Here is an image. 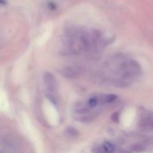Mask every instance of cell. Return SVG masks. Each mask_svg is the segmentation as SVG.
Listing matches in <instances>:
<instances>
[{
  "mask_svg": "<svg viewBox=\"0 0 153 153\" xmlns=\"http://www.w3.org/2000/svg\"><path fill=\"white\" fill-rule=\"evenodd\" d=\"M43 82L46 89L49 93H55L58 89V82L52 73L46 72L43 75Z\"/></svg>",
  "mask_w": 153,
  "mask_h": 153,
  "instance_id": "1",
  "label": "cell"
},
{
  "mask_svg": "<svg viewBox=\"0 0 153 153\" xmlns=\"http://www.w3.org/2000/svg\"><path fill=\"white\" fill-rule=\"evenodd\" d=\"M81 70L78 67H67L63 70V76L68 79H74L80 74Z\"/></svg>",
  "mask_w": 153,
  "mask_h": 153,
  "instance_id": "2",
  "label": "cell"
},
{
  "mask_svg": "<svg viewBox=\"0 0 153 153\" xmlns=\"http://www.w3.org/2000/svg\"><path fill=\"white\" fill-rule=\"evenodd\" d=\"M140 126L146 131H153V114H148L142 119Z\"/></svg>",
  "mask_w": 153,
  "mask_h": 153,
  "instance_id": "3",
  "label": "cell"
},
{
  "mask_svg": "<svg viewBox=\"0 0 153 153\" xmlns=\"http://www.w3.org/2000/svg\"><path fill=\"white\" fill-rule=\"evenodd\" d=\"M102 149L106 153H114L115 152V146L113 143L108 141H105L102 144Z\"/></svg>",
  "mask_w": 153,
  "mask_h": 153,
  "instance_id": "4",
  "label": "cell"
},
{
  "mask_svg": "<svg viewBox=\"0 0 153 153\" xmlns=\"http://www.w3.org/2000/svg\"><path fill=\"white\" fill-rule=\"evenodd\" d=\"M116 99L117 97L114 94H108V95L104 96V97L102 98V102L103 103L112 102L114 101Z\"/></svg>",
  "mask_w": 153,
  "mask_h": 153,
  "instance_id": "5",
  "label": "cell"
},
{
  "mask_svg": "<svg viewBox=\"0 0 153 153\" xmlns=\"http://www.w3.org/2000/svg\"><path fill=\"white\" fill-rule=\"evenodd\" d=\"M99 101H100V100H99V99L97 98V97H91V98H90L89 100H88V105L91 108L97 107V105H98Z\"/></svg>",
  "mask_w": 153,
  "mask_h": 153,
  "instance_id": "6",
  "label": "cell"
},
{
  "mask_svg": "<svg viewBox=\"0 0 153 153\" xmlns=\"http://www.w3.org/2000/svg\"><path fill=\"white\" fill-rule=\"evenodd\" d=\"M0 4H6V0H0Z\"/></svg>",
  "mask_w": 153,
  "mask_h": 153,
  "instance_id": "7",
  "label": "cell"
}]
</instances>
